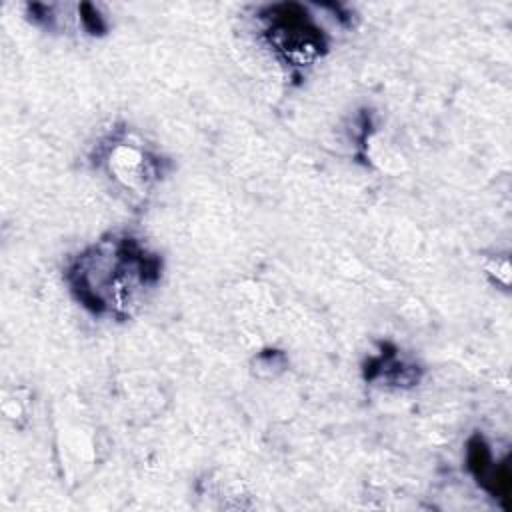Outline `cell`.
Segmentation results:
<instances>
[{
  "mask_svg": "<svg viewBox=\"0 0 512 512\" xmlns=\"http://www.w3.org/2000/svg\"><path fill=\"white\" fill-rule=\"evenodd\" d=\"M258 24L272 56L290 70L310 68L328 52V36L308 6L270 4L258 12Z\"/></svg>",
  "mask_w": 512,
  "mask_h": 512,
  "instance_id": "cell-2",
  "label": "cell"
},
{
  "mask_svg": "<svg viewBox=\"0 0 512 512\" xmlns=\"http://www.w3.org/2000/svg\"><path fill=\"white\" fill-rule=\"evenodd\" d=\"M162 276V258L132 234H106L80 252L66 268L72 298L90 314L128 320Z\"/></svg>",
  "mask_w": 512,
  "mask_h": 512,
  "instance_id": "cell-1",
  "label": "cell"
},
{
  "mask_svg": "<svg viewBox=\"0 0 512 512\" xmlns=\"http://www.w3.org/2000/svg\"><path fill=\"white\" fill-rule=\"evenodd\" d=\"M94 166L100 168L126 194H146L166 174V160L128 132L108 134L94 150Z\"/></svg>",
  "mask_w": 512,
  "mask_h": 512,
  "instance_id": "cell-3",
  "label": "cell"
},
{
  "mask_svg": "<svg viewBox=\"0 0 512 512\" xmlns=\"http://www.w3.org/2000/svg\"><path fill=\"white\" fill-rule=\"evenodd\" d=\"M366 378H370V380H384V382L398 384V386L418 382L414 366H408L396 354H384V352L368 362Z\"/></svg>",
  "mask_w": 512,
  "mask_h": 512,
  "instance_id": "cell-4",
  "label": "cell"
}]
</instances>
